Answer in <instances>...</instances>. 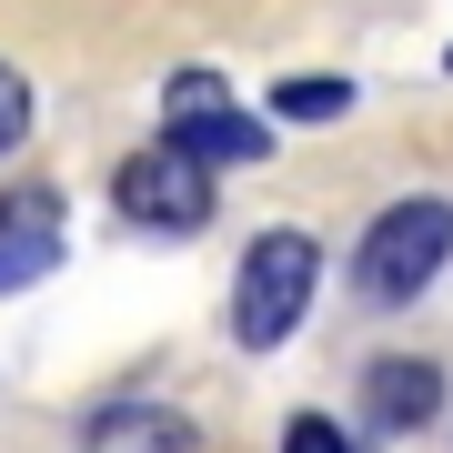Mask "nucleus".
<instances>
[{
    "label": "nucleus",
    "instance_id": "nucleus-1",
    "mask_svg": "<svg viewBox=\"0 0 453 453\" xmlns=\"http://www.w3.org/2000/svg\"><path fill=\"white\" fill-rule=\"evenodd\" d=\"M443 262H453V202H443V192H403V202H383V211L363 222L353 292L383 303V312H403V303H423V292L443 282Z\"/></svg>",
    "mask_w": 453,
    "mask_h": 453
},
{
    "label": "nucleus",
    "instance_id": "nucleus-2",
    "mask_svg": "<svg viewBox=\"0 0 453 453\" xmlns=\"http://www.w3.org/2000/svg\"><path fill=\"white\" fill-rule=\"evenodd\" d=\"M312 282H323V242H312L303 222L252 232L242 273H232V342H242V353H282V342L303 333V312H312Z\"/></svg>",
    "mask_w": 453,
    "mask_h": 453
},
{
    "label": "nucleus",
    "instance_id": "nucleus-3",
    "mask_svg": "<svg viewBox=\"0 0 453 453\" xmlns=\"http://www.w3.org/2000/svg\"><path fill=\"white\" fill-rule=\"evenodd\" d=\"M111 202H121V222H142V232H202L211 211V172L192 162V151H172V142H151V151H131V162L111 172Z\"/></svg>",
    "mask_w": 453,
    "mask_h": 453
},
{
    "label": "nucleus",
    "instance_id": "nucleus-4",
    "mask_svg": "<svg viewBox=\"0 0 453 453\" xmlns=\"http://www.w3.org/2000/svg\"><path fill=\"white\" fill-rule=\"evenodd\" d=\"M434 413H443V363H423V353L363 363V423L372 434H413V423H434Z\"/></svg>",
    "mask_w": 453,
    "mask_h": 453
},
{
    "label": "nucleus",
    "instance_id": "nucleus-5",
    "mask_svg": "<svg viewBox=\"0 0 453 453\" xmlns=\"http://www.w3.org/2000/svg\"><path fill=\"white\" fill-rule=\"evenodd\" d=\"M61 262V202L50 192H0V292H31Z\"/></svg>",
    "mask_w": 453,
    "mask_h": 453
},
{
    "label": "nucleus",
    "instance_id": "nucleus-6",
    "mask_svg": "<svg viewBox=\"0 0 453 453\" xmlns=\"http://www.w3.org/2000/svg\"><path fill=\"white\" fill-rule=\"evenodd\" d=\"M192 413H172V403H101L81 423V453H192Z\"/></svg>",
    "mask_w": 453,
    "mask_h": 453
},
{
    "label": "nucleus",
    "instance_id": "nucleus-7",
    "mask_svg": "<svg viewBox=\"0 0 453 453\" xmlns=\"http://www.w3.org/2000/svg\"><path fill=\"white\" fill-rule=\"evenodd\" d=\"M172 151H192L202 172H211V162H262V151H273V131L242 121V111L222 101V111H202V121H172Z\"/></svg>",
    "mask_w": 453,
    "mask_h": 453
},
{
    "label": "nucleus",
    "instance_id": "nucleus-8",
    "mask_svg": "<svg viewBox=\"0 0 453 453\" xmlns=\"http://www.w3.org/2000/svg\"><path fill=\"white\" fill-rule=\"evenodd\" d=\"M353 111V81H333V71H312V81H282L273 91V121H333Z\"/></svg>",
    "mask_w": 453,
    "mask_h": 453
},
{
    "label": "nucleus",
    "instance_id": "nucleus-9",
    "mask_svg": "<svg viewBox=\"0 0 453 453\" xmlns=\"http://www.w3.org/2000/svg\"><path fill=\"white\" fill-rule=\"evenodd\" d=\"M162 111H172V121L222 111V71H172V81H162Z\"/></svg>",
    "mask_w": 453,
    "mask_h": 453
},
{
    "label": "nucleus",
    "instance_id": "nucleus-10",
    "mask_svg": "<svg viewBox=\"0 0 453 453\" xmlns=\"http://www.w3.org/2000/svg\"><path fill=\"white\" fill-rule=\"evenodd\" d=\"M20 142H31V81H20L11 61H0V162H11Z\"/></svg>",
    "mask_w": 453,
    "mask_h": 453
},
{
    "label": "nucleus",
    "instance_id": "nucleus-11",
    "mask_svg": "<svg viewBox=\"0 0 453 453\" xmlns=\"http://www.w3.org/2000/svg\"><path fill=\"white\" fill-rule=\"evenodd\" d=\"M282 453H353V434H342L333 413H292L282 423Z\"/></svg>",
    "mask_w": 453,
    "mask_h": 453
}]
</instances>
